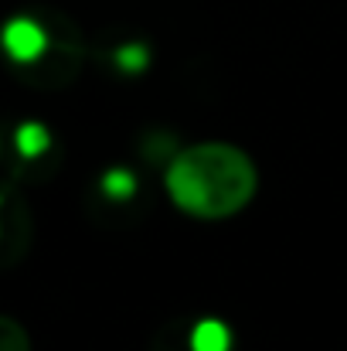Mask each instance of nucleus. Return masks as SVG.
Returning a JSON list of instances; mask_svg holds the SVG:
<instances>
[{
	"label": "nucleus",
	"instance_id": "f257e3e1",
	"mask_svg": "<svg viewBox=\"0 0 347 351\" xmlns=\"http://www.w3.org/2000/svg\"><path fill=\"white\" fill-rule=\"evenodd\" d=\"M164 184L184 215L215 222L238 215L255 198L259 174L248 154L231 143H194L174 154Z\"/></svg>",
	"mask_w": 347,
	"mask_h": 351
},
{
	"label": "nucleus",
	"instance_id": "f03ea898",
	"mask_svg": "<svg viewBox=\"0 0 347 351\" xmlns=\"http://www.w3.org/2000/svg\"><path fill=\"white\" fill-rule=\"evenodd\" d=\"M0 48L14 75L34 89H65L82 69V41L65 17L17 14L3 24Z\"/></svg>",
	"mask_w": 347,
	"mask_h": 351
},
{
	"label": "nucleus",
	"instance_id": "7ed1b4c3",
	"mask_svg": "<svg viewBox=\"0 0 347 351\" xmlns=\"http://www.w3.org/2000/svg\"><path fill=\"white\" fill-rule=\"evenodd\" d=\"M31 239L27 205L14 188H0V266H14Z\"/></svg>",
	"mask_w": 347,
	"mask_h": 351
},
{
	"label": "nucleus",
	"instance_id": "20e7f679",
	"mask_svg": "<svg viewBox=\"0 0 347 351\" xmlns=\"http://www.w3.org/2000/svg\"><path fill=\"white\" fill-rule=\"evenodd\" d=\"M14 150L24 164H34L41 157H48L51 150V133L44 130V123H21L14 133Z\"/></svg>",
	"mask_w": 347,
	"mask_h": 351
},
{
	"label": "nucleus",
	"instance_id": "39448f33",
	"mask_svg": "<svg viewBox=\"0 0 347 351\" xmlns=\"http://www.w3.org/2000/svg\"><path fill=\"white\" fill-rule=\"evenodd\" d=\"M188 345H191V351H229L231 335L222 321L208 317V321H198V324L188 331Z\"/></svg>",
	"mask_w": 347,
	"mask_h": 351
},
{
	"label": "nucleus",
	"instance_id": "423d86ee",
	"mask_svg": "<svg viewBox=\"0 0 347 351\" xmlns=\"http://www.w3.org/2000/svg\"><path fill=\"white\" fill-rule=\"evenodd\" d=\"M0 351H31L27 331L7 314H0Z\"/></svg>",
	"mask_w": 347,
	"mask_h": 351
},
{
	"label": "nucleus",
	"instance_id": "0eeeda50",
	"mask_svg": "<svg viewBox=\"0 0 347 351\" xmlns=\"http://www.w3.org/2000/svg\"><path fill=\"white\" fill-rule=\"evenodd\" d=\"M103 191L110 195V198H129V195H136V178L129 174V171H123V167H113L106 178H103Z\"/></svg>",
	"mask_w": 347,
	"mask_h": 351
},
{
	"label": "nucleus",
	"instance_id": "6e6552de",
	"mask_svg": "<svg viewBox=\"0 0 347 351\" xmlns=\"http://www.w3.org/2000/svg\"><path fill=\"white\" fill-rule=\"evenodd\" d=\"M116 65H119V72H129V75L143 72L146 69V48L143 45H123L116 51Z\"/></svg>",
	"mask_w": 347,
	"mask_h": 351
},
{
	"label": "nucleus",
	"instance_id": "1a4fd4ad",
	"mask_svg": "<svg viewBox=\"0 0 347 351\" xmlns=\"http://www.w3.org/2000/svg\"><path fill=\"white\" fill-rule=\"evenodd\" d=\"M0 150H3V140H0Z\"/></svg>",
	"mask_w": 347,
	"mask_h": 351
}]
</instances>
